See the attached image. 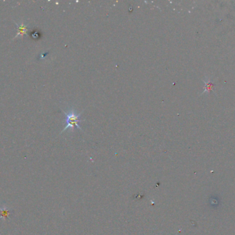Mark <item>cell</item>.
<instances>
[{
  "label": "cell",
  "instance_id": "1",
  "mask_svg": "<svg viewBox=\"0 0 235 235\" xmlns=\"http://www.w3.org/2000/svg\"><path fill=\"white\" fill-rule=\"evenodd\" d=\"M64 114L65 115V123L66 125L65 128L63 129V130L60 133L63 132L65 131L66 130H74V128H77L79 130H81L80 122L82 121L81 119V115H82L83 112L81 113H77L74 109L71 108L68 110V111H63Z\"/></svg>",
  "mask_w": 235,
  "mask_h": 235
},
{
  "label": "cell",
  "instance_id": "2",
  "mask_svg": "<svg viewBox=\"0 0 235 235\" xmlns=\"http://www.w3.org/2000/svg\"><path fill=\"white\" fill-rule=\"evenodd\" d=\"M18 28H19V31L17 35H16V37H18L19 35H23L26 33V29H27L26 26H24V24H22L21 26H19Z\"/></svg>",
  "mask_w": 235,
  "mask_h": 235
},
{
  "label": "cell",
  "instance_id": "3",
  "mask_svg": "<svg viewBox=\"0 0 235 235\" xmlns=\"http://www.w3.org/2000/svg\"><path fill=\"white\" fill-rule=\"evenodd\" d=\"M0 210H1V217H3V218H5V219H7L8 215L9 214L8 210H7L6 209H1V208H0Z\"/></svg>",
  "mask_w": 235,
  "mask_h": 235
}]
</instances>
